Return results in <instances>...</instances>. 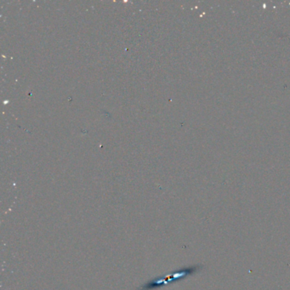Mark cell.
<instances>
[{"mask_svg": "<svg viewBox=\"0 0 290 290\" xmlns=\"http://www.w3.org/2000/svg\"><path fill=\"white\" fill-rule=\"evenodd\" d=\"M194 272L193 267H188V268H184V269L176 271L175 273H170L168 275L159 276V277H155L153 279L148 281L146 284L140 287L138 290H156L160 289L162 287L166 286L169 283H173L174 282H178L179 280L185 278V276L191 275Z\"/></svg>", "mask_w": 290, "mask_h": 290, "instance_id": "1", "label": "cell"}]
</instances>
